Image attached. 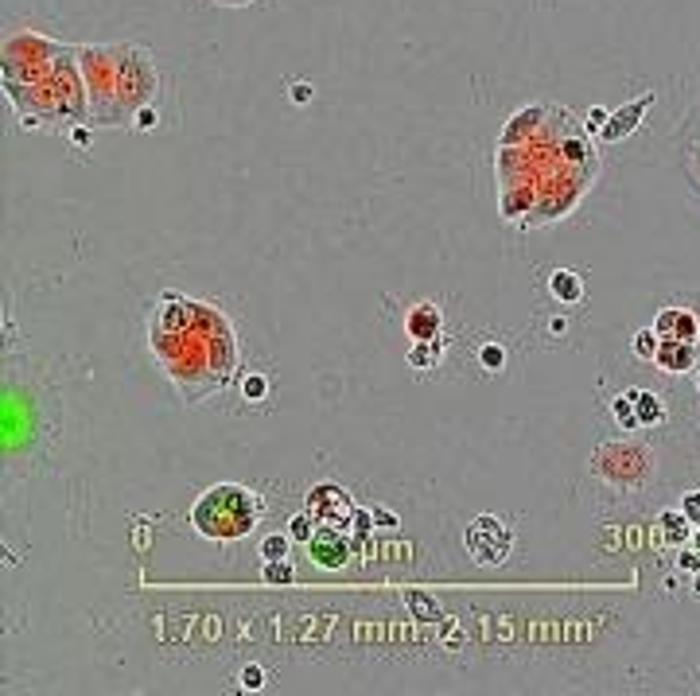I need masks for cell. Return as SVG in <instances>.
<instances>
[{
    "instance_id": "obj_1",
    "label": "cell",
    "mask_w": 700,
    "mask_h": 696,
    "mask_svg": "<svg viewBox=\"0 0 700 696\" xmlns=\"http://www.w3.org/2000/svg\"><path fill=\"white\" fill-rule=\"evenodd\" d=\"M148 346L187 405H203L237 374V338L214 304L163 292L148 319Z\"/></svg>"
},
{
    "instance_id": "obj_2",
    "label": "cell",
    "mask_w": 700,
    "mask_h": 696,
    "mask_svg": "<svg viewBox=\"0 0 700 696\" xmlns=\"http://www.w3.org/2000/svg\"><path fill=\"white\" fill-rule=\"evenodd\" d=\"M261 513H265V502L261 494H253L249 486L242 483H218L210 491H203L191 506V525L199 537L218 545L242 541L257 529Z\"/></svg>"
},
{
    "instance_id": "obj_3",
    "label": "cell",
    "mask_w": 700,
    "mask_h": 696,
    "mask_svg": "<svg viewBox=\"0 0 700 696\" xmlns=\"http://www.w3.org/2000/svg\"><path fill=\"white\" fill-rule=\"evenodd\" d=\"M78 66L86 78V94H90V125H117V70H121V55L117 43H86L78 47Z\"/></svg>"
},
{
    "instance_id": "obj_4",
    "label": "cell",
    "mask_w": 700,
    "mask_h": 696,
    "mask_svg": "<svg viewBox=\"0 0 700 696\" xmlns=\"http://www.w3.org/2000/svg\"><path fill=\"white\" fill-rule=\"evenodd\" d=\"M591 475L611 491H642L654 478V451L638 440H607L591 451Z\"/></svg>"
},
{
    "instance_id": "obj_5",
    "label": "cell",
    "mask_w": 700,
    "mask_h": 696,
    "mask_svg": "<svg viewBox=\"0 0 700 696\" xmlns=\"http://www.w3.org/2000/svg\"><path fill=\"white\" fill-rule=\"evenodd\" d=\"M121 55V70H117V125L136 117V109L156 102V90H160V74H156V63L144 47L136 43H117Z\"/></svg>"
},
{
    "instance_id": "obj_6",
    "label": "cell",
    "mask_w": 700,
    "mask_h": 696,
    "mask_svg": "<svg viewBox=\"0 0 700 696\" xmlns=\"http://www.w3.org/2000/svg\"><path fill=\"white\" fill-rule=\"evenodd\" d=\"M467 557L475 560V564L483 568H494V564H506L510 549H514V533H510V525L502 518H494V513H479V518L467 525Z\"/></svg>"
},
{
    "instance_id": "obj_7",
    "label": "cell",
    "mask_w": 700,
    "mask_h": 696,
    "mask_svg": "<svg viewBox=\"0 0 700 696\" xmlns=\"http://www.w3.org/2000/svg\"><path fill=\"white\" fill-rule=\"evenodd\" d=\"M354 510H358L354 506V498L343 491L339 483H316L308 491V513H316V521H327V525H343L347 529Z\"/></svg>"
},
{
    "instance_id": "obj_8",
    "label": "cell",
    "mask_w": 700,
    "mask_h": 696,
    "mask_svg": "<svg viewBox=\"0 0 700 696\" xmlns=\"http://www.w3.org/2000/svg\"><path fill=\"white\" fill-rule=\"evenodd\" d=\"M308 552H311V560H316L319 568L339 572L350 560V537H347V529L319 521V529L311 533V541H308Z\"/></svg>"
},
{
    "instance_id": "obj_9",
    "label": "cell",
    "mask_w": 700,
    "mask_h": 696,
    "mask_svg": "<svg viewBox=\"0 0 700 696\" xmlns=\"http://www.w3.org/2000/svg\"><path fill=\"white\" fill-rule=\"evenodd\" d=\"M650 105H654V90H650V94H642V97H634V102L623 105V109H615L611 117H607V125L599 129V140H603V144H619L623 136H630V132L638 129V121L646 117Z\"/></svg>"
},
{
    "instance_id": "obj_10",
    "label": "cell",
    "mask_w": 700,
    "mask_h": 696,
    "mask_svg": "<svg viewBox=\"0 0 700 696\" xmlns=\"http://www.w3.org/2000/svg\"><path fill=\"white\" fill-rule=\"evenodd\" d=\"M657 338H685V343H696L700 338V319L689 308H662L654 319Z\"/></svg>"
},
{
    "instance_id": "obj_11",
    "label": "cell",
    "mask_w": 700,
    "mask_h": 696,
    "mask_svg": "<svg viewBox=\"0 0 700 696\" xmlns=\"http://www.w3.org/2000/svg\"><path fill=\"white\" fill-rule=\"evenodd\" d=\"M654 362H657V370H665V374H689V370H696V343H685V338H662Z\"/></svg>"
},
{
    "instance_id": "obj_12",
    "label": "cell",
    "mask_w": 700,
    "mask_h": 696,
    "mask_svg": "<svg viewBox=\"0 0 700 696\" xmlns=\"http://www.w3.org/2000/svg\"><path fill=\"white\" fill-rule=\"evenodd\" d=\"M549 113H553L549 105H529V109H517L514 117H510V125L502 129L498 144H525V140H529V132H537L541 125H545Z\"/></svg>"
},
{
    "instance_id": "obj_13",
    "label": "cell",
    "mask_w": 700,
    "mask_h": 696,
    "mask_svg": "<svg viewBox=\"0 0 700 696\" xmlns=\"http://www.w3.org/2000/svg\"><path fill=\"white\" fill-rule=\"evenodd\" d=\"M440 327H443V316L436 304H416L413 311L405 316V331L413 343H432V338H440Z\"/></svg>"
},
{
    "instance_id": "obj_14",
    "label": "cell",
    "mask_w": 700,
    "mask_h": 696,
    "mask_svg": "<svg viewBox=\"0 0 700 696\" xmlns=\"http://www.w3.org/2000/svg\"><path fill=\"white\" fill-rule=\"evenodd\" d=\"M657 521H662V541L673 545V549H685V541H693V533H696V525L685 518V513H681V506L677 510H665Z\"/></svg>"
},
{
    "instance_id": "obj_15",
    "label": "cell",
    "mask_w": 700,
    "mask_h": 696,
    "mask_svg": "<svg viewBox=\"0 0 700 696\" xmlns=\"http://www.w3.org/2000/svg\"><path fill=\"white\" fill-rule=\"evenodd\" d=\"M549 292H553V300H560V304H580V300H583V280H580V272L556 269L553 277H549Z\"/></svg>"
},
{
    "instance_id": "obj_16",
    "label": "cell",
    "mask_w": 700,
    "mask_h": 696,
    "mask_svg": "<svg viewBox=\"0 0 700 696\" xmlns=\"http://www.w3.org/2000/svg\"><path fill=\"white\" fill-rule=\"evenodd\" d=\"M634 409H638V424L642 428H654L665 420V405L657 393H650V389H634Z\"/></svg>"
},
{
    "instance_id": "obj_17",
    "label": "cell",
    "mask_w": 700,
    "mask_h": 696,
    "mask_svg": "<svg viewBox=\"0 0 700 696\" xmlns=\"http://www.w3.org/2000/svg\"><path fill=\"white\" fill-rule=\"evenodd\" d=\"M611 417L623 424V432H634V428H642V424H638V409H634V389L611 401Z\"/></svg>"
},
{
    "instance_id": "obj_18",
    "label": "cell",
    "mask_w": 700,
    "mask_h": 696,
    "mask_svg": "<svg viewBox=\"0 0 700 696\" xmlns=\"http://www.w3.org/2000/svg\"><path fill=\"white\" fill-rule=\"evenodd\" d=\"M261 579L265 584H273V587H288L296 579V568L288 564V557L284 560H265V568H261Z\"/></svg>"
},
{
    "instance_id": "obj_19",
    "label": "cell",
    "mask_w": 700,
    "mask_h": 696,
    "mask_svg": "<svg viewBox=\"0 0 700 696\" xmlns=\"http://www.w3.org/2000/svg\"><path fill=\"white\" fill-rule=\"evenodd\" d=\"M316 529H319L316 513H296V518L288 521V537H292V541H303V545L311 541V533H316Z\"/></svg>"
},
{
    "instance_id": "obj_20",
    "label": "cell",
    "mask_w": 700,
    "mask_h": 696,
    "mask_svg": "<svg viewBox=\"0 0 700 696\" xmlns=\"http://www.w3.org/2000/svg\"><path fill=\"white\" fill-rule=\"evenodd\" d=\"M657 343H662V338H657V331H654V327H642L638 335H634V354H638L642 362H654Z\"/></svg>"
},
{
    "instance_id": "obj_21",
    "label": "cell",
    "mask_w": 700,
    "mask_h": 696,
    "mask_svg": "<svg viewBox=\"0 0 700 696\" xmlns=\"http://www.w3.org/2000/svg\"><path fill=\"white\" fill-rule=\"evenodd\" d=\"M479 362H483V370H487V374H502V366H506V350H502L498 343H487L479 350Z\"/></svg>"
},
{
    "instance_id": "obj_22",
    "label": "cell",
    "mask_w": 700,
    "mask_h": 696,
    "mask_svg": "<svg viewBox=\"0 0 700 696\" xmlns=\"http://www.w3.org/2000/svg\"><path fill=\"white\" fill-rule=\"evenodd\" d=\"M288 545H292V537L269 533L265 541H261V557H265V560H284L288 557Z\"/></svg>"
},
{
    "instance_id": "obj_23",
    "label": "cell",
    "mask_w": 700,
    "mask_h": 696,
    "mask_svg": "<svg viewBox=\"0 0 700 696\" xmlns=\"http://www.w3.org/2000/svg\"><path fill=\"white\" fill-rule=\"evenodd\" d=\"M347 525H354V545H362V541L370 537V525H374V513H370V510H354Z\"/></svg>"
},
{
    "instance_id": "obj_24",
    "label": "cell",
    "mask_w": 700,
    "mask_h": 696,
    "mask_svg": "<svg viewBox=\"0 0 700 696\" xmlns=\"http://www.w3.org/2000/svg\"><path fill=\"white\" fill-rule=\"evenodd\" d=\"M237 685H242V689H249V692H261V689H265V669H261V665H245L242 673H237Z\"/></svg>"
},
{
    "instance_id": "obj_25",
    "label": "cell",
    "mask_w": 700,
    "mask_h": 696,
    "mask_svg": "<svg viewBox=\"0 0 700 696\" xmlns=\"http://www.w3.org/2000/svg\"><path fill=\"white\" fill-rule=\"evenodd\" d=\"M242 393H245V401H261V397L269 393V381L261 378V374H249L242 381Z\"/></svg>"
},
{
    "instance_id": "obj_26",
    "label": "cell",
    "mask_w": 700,
    "mask_h": 696,
    "mask_svg": "<svg viewBox=\"0 0 700 696\" xmlns=\"http://www.w3.org/2000/svg\"><path fill=\"white\" fill-rule=\"evenodd\" d=\"M156 121H160V109H156V102H152V105H144V109H136V117H133V129L148 132V129H156Z\"/></svg>"
},
{
    "instance_id": "obj_27",
    "label": "cell",
    "mask_w": 700,
    "mask_h": 696,
    "mask_svg": "<svg viewBox=\"0 0 700 696\" xmlns=\"http://www.w3.org/2000/svg\"><path fill=\"white\" fill-rule=\"evenodd\" d=\"M681 513H685V518L700 529V491H689L685 498H681Z\"/></svg>"
},
{
    "instance_id": "obj_28",
    "label": "cell",
    "mask_w": 700,
    "mask_h": 696,
    "mask_svg": "<svg viewBox=\"0 0 700 696\" xmlns=\"http://www.w3.org/2000/svg\"><path fill=\"white\" fill-rule=\"evenodd\" d=\"M607 117H611V109H603V105H591V113H588V129L591 132H599L607 125Z\"/></svg>"
},
{
    "instance_id": "obj_29",
    "label": "cell",
    "mask_w": 700,
    "mask_h": 696,
    "mask_svg": "<svg viewBox=\"0 0 700 696\" xmlns=\"http://www.w3.org/2000/svg\"><path fill=\"white\" fill-rule=\"evenodd\" d=\"M677 564L685 568V572H693V576H696V572H700V557H696V549H693V552H685V549H681V560H677Z\"/></svg>"
},
{
    "instance_id": "obj_30",
    "label": "cell",
    "mask_w": 700,
    "mask_h": 696,
    "mask_svg": "<svg viewBox=\"0 0 700 696\" xmlns=\"http://www.w3.org/2000/svg\"><path fill=\"white\" fill-rule=\"evenodd\" d=\"M292 102H311V86H308V82H296V86H292Z\"/></svg>"
},
{
    "instance_id": "obj_31",
    "label": "cell",
    "mask_w": 700,
    "mask_h": 696,
    "mask_svg": "<svg viewBox=\"0 0 700 696\" xmlns=\"http://www.w3.org/2000/svg\"><path fill=\"white\" fill-rule=\"evenodd\" d=\"M374 521H382L385 529H393V525H397V518H393L389 510H374Z\"/></svg>"
},
{
    "instance_id": "obj_32",
    "label": "cell",
    "mask_w": 700,
    "mask_h": 696,
    "mask_svg": "<svg viewBox=\"0 0 700 696\" xmlns=\"http://www.w3.org/2000/svg\"><path fill=\"white\" fill-rule=\"evenodd\" d=\"M210 4H222V8H249L253 0H210Z\"/></svg>"
},
{
    "instance_id": "obj_33",
    "label": "cell",
    "mask_w": 700,
    "mask_h": 696,
    "mask_svg": "<svg viewBox=\"0 0 700 696\" xmlns=\"http://www.w3.org/2000/svg\"><path fill=\"white\" fill-rule=\"evenodd\" d=\"M693 549H696V557H700V529L693 533Z\"/></svg>"
},
{
    "instance_id": "obj_34",
    "label": "cell",
    "mask_w": 700,
    "mask_h": 696,
    "mask_svg": "<svg viewBox=\"0 0 700 696\" xmlns=\"http://www.w3.org/2000/svg\"><path fill=\"white\" fill-rule=\"evenodd\" d=\"M693 591L700 595V572H696V576H693Z\"/></svg>"
},
{
    "instance_id": "obj_35",
    "label": "cell",
    "mask_w": 700,
    "mask_h": 696,
    "mask_svg": "<svg viewBox=\"0 0 700 696\" xmlns=\"http://www.w3.org/2000/svg\"><path fill=\"white\" fill-rule=\"evenodd\" d=\"M696 389H700V374H696Z\"/></svg>"
}]
</instances>
